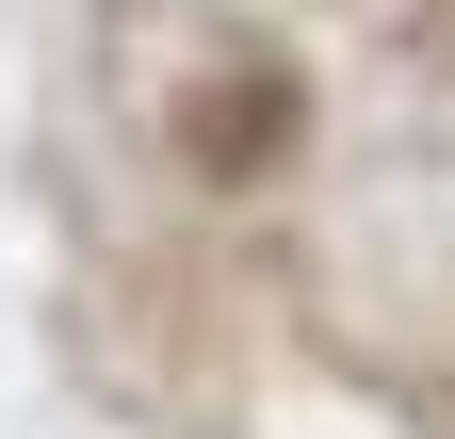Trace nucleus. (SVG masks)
I'll return each instance as SVG.
<instances>
[{
  "label": "nucleus",
  "mask_w": 455,
  "mask_h": 439,
  "mask_svg": "<svg viewBox=\"0 0 455 439\" xmlns=\"http://www.w3.org/2000/svg\"><path fill=\"white\" fill-rule=\"evenodd\" d=\"M147 196L276 244L390 391H455V0H98Z\"/></svg>",
  "instance_id": "obj_1"
}]
</instances>
